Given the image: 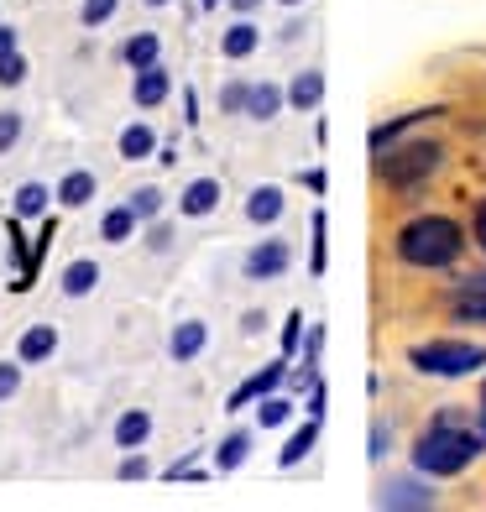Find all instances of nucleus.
<instances>
[{
    "label": "nucleus",
    "instance_id": "obj_6",
    "mask_svg": "<svg viewBox=\"0 0 486 512\" xmlns=\"http://www.w3.org/2000/svg\"><path fill=\"white\" fill-rule=\"evenodd\" d=\"M403 162H382V173L392 178V183H413V178H424V173H434V162H439V147L434 142H424V147H403L398 152Z\"/></svg>",
    "mask_w": 486,
    "mask_h": 512
},
{
    "label": "nucleus",
    "instance_id": "obj_19",
    "mask_svg": "<svg viewBox=\"0 0 486 512\" xmlns=\"http://www.w3.org/2000/svg\"><path fill=\"white\" fill-rule=\"evenodd\" d=\"M121 58H126L131 68H152V63L162 58L157 32H136V37H126V42H121Z\"/></svg>",
    "mask_w": 486,
    "mask_h": 512
},
{
    "label": "nucleus",
    "instance_id": "obj_2",
    "mask_svg": "<svg viewBox=\"0 0 486 512\" xmlns=\"http://www.w3.org/2000/svg\"><path fill=\"white\" fill-rule=\"evenodd\" d=\"M460 225L445 215H419L398 230V256L408 267H450L460 256Z\"/></svg>",
    "mask_w": 486,
    "mask_h": 512
},
{
    "label": "nucleus",
    "instance_id": "obj_38",
    "mask_svg": "<svg viewBox=\"0 0 486 512\" xmlns=\"http://www.w3.org/2000/svg\"><path fill=\"white\" fill-rule=\"evenodd\" d=\"M298 183H304L309 194H324V189H330V178H324V168H304V173H298Z\"/></svg>",
    "mask_w": 486,
    "mask_h": 512
},
{
    "label": "nucleus",
    "instance_id": "obj_39",
    "mask_svg": "<svg viewBox=\"0 0 486 512\" xmlns=\"http://www.w3.org/2000/svg\"><path fill=\"white\" fill-rule=\"evenodd\" d=\"M304 413H309V418H324V382H314V387H309V403H304Z\"/></svg>",
    "mask_w": 486,
    "mask_h": 512
},
{
    "label": "nucleus",
    "instance_id": "obj_24",
    "mask_svg": "<svg viewBox=\"0 0 486 512\" xmlns=\"http://www.w3.org/2000/svg\"><path fill=\"white\" fill-rule=\"evenodd\" d=\"M48 189H42V183H21V189H16V220H37L42 215V209H48Z\"/></svg>",
    "mask_w": 486,
    "mask_h": 512
},
{
    "label": "nucleus",
    "instance_id": "obj_25",
    "mask_svg": "<svg viewBox=\"0 0 486 512\" xmlns=\"http://www.w3.org/2000/svg\"><path fill=\"white\" fill-rule=\"evenodd\" d=\"M382 507H429V492H424V486H403V481H392L387 486V492H382Z\"/></svg>",
    "mask_w": 486,
    "mask_h": 512
},
{
    "label": "nucleus",
    "instance_id": "obj_47",
    "mask_svg": "<svg viewBox=\"0 0 486 512\" xmlns=\"http://www.w3.org/2000/svg\"><path fill=\"white\" fill-rule=\"evenodd\" d=\"M481 434H486V408H481Z\"/></svg>",
    "mask_w": 486,
    "mask_h": 512
},
{
    "label": "nucleus",
    "instance_id": "obj_29",
    "mask_svg": "<svg viewBox=\"0 0 486 512\" xmlns=\"http://www.w3.org/2000/svg\"><path fill=\"white\" fill-rule=\"evenodd\" d=\"M115 11H121V0H84V6H79V21H84L89 32H95V27H105Z\"/></svg>",
    "mask_w": 486,
    "mask_h": 512
},
{
    "label": "nucleus",
    "instance_id": "obj_48",
    "mask_svg": "<svg viewBox=\"0 0 486 512\" xmlns=\"http://www.w3.org/2000/svg\"><path fill=\"white\" fill-rule=\"evenodd\" d=\"M283 6H304V0H283Z\"/></svg>",
    "mask_w": 486,
    "mask_h": 512
},
{
    "label": "nucleus",
    "instance_id": "obj_40",
    "mask_svg": "<svg viewBox=\"0 0 486 512\" xmlns=\"http://www.w3.org/2000/svg\"><path fill=\"white\" fill-rule=\"evenodd\" d=\"M183 476H199V465H194L189 455H183V460H173V465H168V481H183Z\"/></svg>",
    "mask_w": 486,
    "mask_h": 512
},
{
    "label": "nucleus",
    "instance_id": "obj_8",
    "mask_svg": "<svg viewBox=\"0 0 486 512\" xmlns=\"http://www.w3.org/2000/svg\"><path fill=\"white\" fill-rule=\"evenodd\" d=\"M215 204H220V178H194L189 189L178 194L183 220H204V215H215Z\"/></svg>",
    "mask_w": 486,
    "mask_h": 512
},
{
    "label": "nucleus",
    "instance_id": "obj_44",
    "mask_svg": "<svg viewBox=\"0 0 486 512\" xmlns=\"http://www.w3.org/2000/svg\"><path fill=\"white\" fill-rule=\"evenodd\" d=\"M476 241H481V246H486V204H481V209H476Z\"/></svg>",
    "mask_w": 486,
    "mask_h": 512
},
{
    "label": "nucleus",
    "instance_id": "obj_28",
    "mask_svg": "<svg viewBox=\"0 0 486 512\" xmlns=\"http://www.w3.org/2000/svg\"><path fill=\"white\" fill-rule=\"evenodd\" d=\"M429 115H439V110H413V115H403V121H387V126H382V131H377V136H372V147H377V152H382V147H387V142H392V136H403V131H408V126H419V121H429Z\"/></svg>",
    "mask_w": 486,
    "mask_h": 512
},
{
    "label": "nucleus",
    "instance_id": "obj_18",
    "mask_svg": "<svg viewBox=\"0 0 486 512\" xmlns=\"http://www.w3.org/2000/svg\"><path fill=\"white\" fill-rule=\"evenodd\" d=\"M283 89H277V84H251V95H246V115H251V121H272V115L277 110H283Z\"/></svg>",
    "mask_w": 486,
    "mask_h": 512
},
{
    "label": "nucleus",
    "instance_id": "obj_32",
    "mask_svg": "<svg viewBox=\"0 0 486 512\" xmlns=\"http://www.w3.org/2000/svg\"><path fill=\"white\" fill-rule=\"evenodd\" d=\"M21 142V110H0V152H11Z\"/></svg>",
    "mask_w": 486,
    "mask_h": 512
},
{
    "label": "nucleus",
    "instance_id": "obj_3",
    "mask_svg": "<svg viewBox=\"0 0 486 512\" xmlns=\"http://www.w3.org/2000/svg\"><path fill=\"white\" fill-rule=\"evenodd\" d=\"M413 371L424 377H471L476 366H486V345L476 340H429V345H413Z\"/></svg>",
    "mask_w": 486,
    "mask_h": 512
},
{
    "label": "nucleus",
    "instance_id": "obj_17",
    "mask_svg": "<svg viewBox=\"0 0 486 512\" xmlns=\"http://www.w3.org/2000/svg\"><path fill=\"white\" fill-rule=\"evenodd\" d=\"M455 314H460V319H476V324L486 319V272L460 283V293H455Z\"/></svg>",
    "mask_w": 486,
    "mask_h": 512
},
{
    "label": "nucleus",
    "instance_id": "obj_22",
    "mask_svg": "<svg viewBox=\"0 0 486 512\" xmlns=\"http://www.w3.org/2000/svg\"><path fill=\"white\" fill-rule=\"evenodd\" d=\"M314 445H319V418H309V424L283 445V455H277V460H283V465H304V460L314 455Z\"/></svg>",
    "mask_w": 486,
    "mask_h": 512
},
{
    "label": "nucleus",
    "instance_id": "obj_49",
    "mask_svg": "<svg viewBox=\"0 0 486 512\" xmlns=\"http://www.w3.org/2000/svg\"><path fill=\"white\" fill-rule=\"evenodd\" d=\"M147 6H168V0H147Z\"/></svg>",
    "mask_w": 486,
    "mask_h": 512
},
{
    "label": "nucleus",
    "instance_id": "obj_11",
    "mask_svg": "<svg viewBox=\"0 0 486 512\" xmlns=\"http://www.w3.org/2000/svg\"><path fill=\"white\" fill-rule=\"evenodd\" d=\"M53 351H58V330H53V324H32V330L21 335V345H16L21 366H37V361H48Z\"/></svg>",
    "mask_w": 486,
    "mask_h": 512
},
{
    "label": "nucleus",
    "instance_id": "obj_45",
    "mask_svg": "<svg viewBox=\"0 0 486 512\" xmlns=\"http://www.w3.org/2000/svg\"><path fill=\"white\" fill-rule=\"evenodd\" d=\"M230 6H236V11H257L262 0H230Z\"/></svg>",
    "mask_w": 486,
    "mask_h": 512
},
{
    "label": "nucleus",
    "instance_id": "obj_12",
    "mask_svg": "<svg viewBox=\"0 0 486 512\" xmlns=\"http://www.w3.org/2000/svg\"><path fill=\"white\" fill-rule=\"evenodd\" d=\"M277 215H283V189H277V183H262V189H251V199H246V220H251V225H272Z\"/></svg>",
    "mask_w": 486,
    "mask_h": 512
},
{
    "label": "nucleus",
    "instance_id": "obj_50",
    "mask_svg": "<svg viewBox=\"0 0 486 512\" xmlns=\"http://www.w3.org/2000/svg\"><path fill=\"white\" fill-rule=\"evenodd\" d=\"M481 403H486V398H481Z\"/></svg>",
    "mask_w": 486,
    "mask_h": 512
},
{
    "label": "nucleus",
    "instance_id": "obj_41",
    "mask_svg": "<svg viewBox=\"0 0 486 512\" xmlns=\"http://www.w3.org/2000/svg\"><path fill=\"white\" fill-rule=\"evenodd\" d=\"M183 121H199V95H194V89H183Z\"/></svg>",
    "mask_w": 486,
    "mask_h": 512
},
{
    "label": "nucleus",
    "instance_id": "obj_35",
    "mask_svg": "<svg viewBox=\"0 0 486 512\" xmlns=\"http://www.w3.org/2000/svg\"><path fill=\"white\" fill-rule=\"evenodd\" d=\"M16 387H21V366L16 361H0V403L16 398Z\"/></svg>",
    "mask_w": 486,
    "mask_h": 512
},
{
    "label": "nucleus",
    "instance_id": "obj_20",
    "mask_svg": "<svg viewBox=\"0 0 486 512\" xmlns=\"http://www.w3.org/2000/svg\"><path fill=\"white\" fill-rule=\"evenodd\" d=\"M257 42H262V32L251 27V21H236V27L220 37V53L225 58H251V53H257Z\"/></svg>",
    "mask_w": 486,
    "mask_h": 512
},
{
    "label": "nucleus",
    "instance_id": "obj_42",
    "mask_svg": "<svg viewBox=\"0 0 486 512\" xmlns=\"http://www.w3.org/2000/svg\"><path fill=\"white\" fill-rule=\"evenodd\" d=\"M6 53H16V27H6V21H0V58Z\"/></svg>",
    "mask_w": 486,
    "mask_h": 512
},
{
    "label": "nucleus",
    "instance_id": "obj_30",
    "mask_svg": "<svg viewBox=\"0 0 486 512\" xmlns=\"http://www.w3.org/2000/svg\"><path fill=\"white\" fill-rule=\"evenodd\" d=\"M21 79H27V58H21V53H6V58H0V89H16Z\"/></svg>",
    "mask_w": 486,
    "mask_h": 512
},
{
    "label": "nucleus",
    "instance_id": "obj_1",
    "mask_svg": "<svg viewBox=\"0 0 486 512\" xmlns=\"http://www.w3.org/2000/svg\"><path fill=\"white\" fill-rule=\"evenodd\" d=\"M481 445H486V439L460 429L455 413H439L434 424H429V434L413 445V465H419L424 476H460L481 455Z\"/></svg>",
    "mask_w": 486,
    "mask_h": 512
},
{
    "label": "nucleus",
    "instance_id": "obj_10",
    "mask_svg": "<svg viewBox=\"0 0 486 512\" xmlns=\"http://www.w3.org/2000/svg\"><path fill=\"white\" fill-rule=\"evenodd\" d=\"M204 345H210V330H204L199 319H183V324H173V340H168V351H173V361H183L189 366Z\"/></svg>",
    "mask_w": 486,
    "mask_h": 512
},
{
    "label": "nucleus",
    "instance_id": "obj_31",
    "mask_svg": "<svg viewBox=\"0 0 486 512\" xmlns=\"http://www.w3.org/2000/svg\"><path fill=\"white\" fill-rule=\"evenodd\" d=\"M131 209H136V220H157V209H162V189H136V194H131Z\"/></svg>",
    "mask_w": 486,
    "mask_h": 512
},
{
    "label": "nucleus",
    "instance_id": "obj_5",
    "mask_svg": "<svg viewBox=\"0 0 486 512\" xmlns=\"http://www.w3.org/2000/svg\"><path fill=\"white\" fill-rule=\"evenodd\" d=\"M288 241H257L246 251V277L251 283H272V277H283L288 272Z\"/></svg>",
    "mask_w": 486,
    "mask_h": 512
},
{
    "label": "nucleus",
    "instance_id": "obj_4",
    "mask_svg": "<svg viewBox=\"0 0 486 512\" xmlns=\"http://www.w3.org/2000/svg\"><path fill=\"white\" fill-rule=\"evenodd\" d=\"M283 382H288V356H277L272 366H262L257 377H246L236 392H230V403H225V408H230V413H236V408H251V403H262L267 392H277Z\"/></svg>",
    "mask_w": 486,
    "mask_h": 512
},
{
    "label": "nucleus",
    "instance_id": "obj_14",
    "mask_svg": "<svg viewBox=\"0 0 486 512\" xmlns=\"http://www.w3.org/2000/svg\"><path fill=\"white\" fill-rule=\"evenodd\" d=\"M95 173L89 168H74V173H63V183H58V204H68V209H84L89 199H95Z\"/></svg>",
    "mask_w": 486,
    "mask_h": 512
},
{
    "label": "nucleus",
    "instance_id": "obj_15",
    "mask_svg": "<svg viewBox=\"0 0 486 512\" xmlns=\"http://www.w3.org/2000/svg\"><path fill=\"white\" fill-rule=\"evenodd\" d=\"M157 152V131L147 126V121H131L126 131H121V157L126 162H147Z\"/></svg>",
    "mask_w": 486,
    "mask_h": 512
},
{
    "label": "nucleus",
    "instance_id": "obj_34",
    "mask_svg": "<svg viewBox=\"0 0 486 512\" xmlns=\"http://www.w3.org/2000/svg\"><path fill=\"white\" fill-rule=\"evenodd\" d=\"M246 95H251V84H225V89H220V110H225V115H236V110L246 115Z\"/></svg>",
    "mask_w": 486,
    "mask_h": 512
},
{
    "label": "nucleus",
    "instance_id": "obj_27",
    "mask_svg": "<svg viewBox=\"0 0 486 512\" xmlns=\"http://www.w3.org/2000/svg\"><path fill=\"white\" fill-rule=\"evenodd\" d=\"M309 230H314V246H309V272L324 277V230H330V220H324V209H314L309 215Z\"/></svg>",
    "mask_w": 486,
    "mask_h": 512
},
{
    "label": "nucleus",
    "instance_id": "obj_37",
    "mask_svg": "<svg viewBox=\"0 0 486 512\" xmlns=\"http://www.w3.org/2000/svg\"><path fill=\"white\" fill-rule=\"evenodd\" d=\"M319 351H324V324H314V330L304 335V361H309V371L319 366Z\"/></svg>",
    "mask_w": 486,
    "mask_h": 512
},
{
    "label": "nucleus",
    "instance_id": "obj_46",
    "mask_svg": "<svg viewBox=\"0 0 486 512\" xmlns=\"http://www.w3.org/2000/svg\"><path fill=\"white\" fill-rule=\"evenodd\" d=\"M220 6V0H199V11H215Z\"/></svg>",
    "mask_w": 486,
    "mask_h": 512
},
{
    "label": "nucleus",
    "instance_id": "obj_21",
    "mask_svg": "<svg viewBox=\"0 0 486 512\" xmlns=\"http://www.w3.org/2000/svg\"><path fill=\"white\" fill-rule=\"evenodd\" d=\"M131 230H136V209H131V204H115V209H105V220H100V236H105L110 246L131 241Z\"/></svg>",
    "mask_w": 486,
    "mask_h": 512
},
{
    "label": "nucleus",
    "instance_id": "obj_16",
    "mask_svg": "<svg viewBox=\"0 0 486 512\" xmlns=\"http://www.w3.org/2000/svg\"><path fill=\"white\" fill-rule=\"evenodd\" d=\"M95 283H100V262H95V256H79V262H68V272H63V293H68V298L95 293Z\"/></svg>",
    "mask_w": 486,
    "mask_h": 512
},
{
    "label": "nucleus",
    "instance_id": "obj_33",
    "mask_svg": "<svg viewBox=\"0 0 486 512\" xmlns=\"http://www.w3.org/2000/svg\"><path fill=\"white\" fill-rule=\"evenodd\" d=\"M298 345H304V314H298V309H293V314L283 319V356H293V351H298Z\"/></svg>",
    "mask_w": 486,
    "mask_h": 512
},
{
    "label": "nucleus",
    "instance_id": "obj_13",
    "mask_svg": "<svg viewBox=\"0 0 486 512\" xmlns=\"http://www.w3.org/2000/svg\"><path fill=\"white\" fill-rule=\"evenodd\" d=\"M319 100H324V74L319 68H304V74L288 84V105L309 115V110H319Z\"/></svg>",
    "mask_w": 486,
    "mask_h": 512
},
{
    "label": "nucleus",
    "instance_id": "obj_36",
    "mask_svg": "<svg viewBox=\"0 0 486 512\" xmlns=\"http://www.w3.org/2000/svg\"><path fill=\"white\" fill-rule=\"evenodd\" d=\"M147 471H152V465H147V455H136V450L121 460V481H142Z\"/></svg>",
    "mask_w": 486,
    "mask_h": 512
},
{
    "label": "nucleus",
    "instance_id": "obj_7",
    "mask_svg": "<svg viewBox=\"0 0 486 512\" xmlns=\"http://www.w3.org/2000/svg\"><path fill=\"white\" fill-rule=\"evenodd\" d=\"M173 95V74L162 63H152V68H136V84H131V100H136V110H157L162 100Z\"/></svg>",
    "mask_w": 486,
    "mask_h": 512
},
{
    "label": "nucleus",
    "instance_id": "obj_23",
    "mask_svg": "<svg viewBox=\"0 0 486 512\" xmlns=\"http://www.w3.org/2000/svg\"><path fill=\"white\" fill-rule=\"evenodd\" d=\"M251 455V434L246 429H236V434H225L220 439V455H215V465H220V471H236V465Z\"/></svg>",
    "mask_w": 486,
    "mask_h": 512
},
{
    "label": "nucleus",
    "instance_id": "obj_43",
    "mask_svg": "<svg viewBox=\"0 0 486 512\" xmlns=\"http://www.w3.org/2000/svg\"><path fill=\"white\" fill-rule=\"evenodd\" d=\"M372 455H387V429H372Z\"/></svg>",
    "mask_w": 486,
    "mask_h": 512
},
{
    "label": "nucleus",
    "instance_id": "obj_9",
    "mask_svg": "<svg viewBox=\"0 0 486 512\" xmlns=\"http://www.w3.org/2000/svg\"><path fill=\"white\" fill-rule=\"evenodd\" d=\"M152 439V413L147 408H126L121 418H115V445L121 450H142Z\"/></svg>",
    "mask_w": 486,
    "mask_h": 512
},
{
    "label": "nucleus",
    "instance_id": "obj_26",
    "mask_svg": "<svg viewBox=\"0 0 486 512\" xmlns=\"http://www.w3.org/2000/svg\"><path fill=\"white\" fill-rule=\"evenodd\" d=\"M288 418H293V403L277 398V392H267V398L257 403V424L262 429H277V424H288Z\"/></svg>",
    "mask_w": 486,
    "mask_h": 512
}]
</instances>
